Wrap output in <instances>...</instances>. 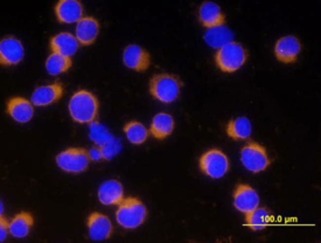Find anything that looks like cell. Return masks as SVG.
<instances>
[{"mask_svg": "<svg viewBox=\"0 0 321 243\" xmlns=\"http://www.w3.org/2000/svg\"><path fill=\"white\" fill-rule=\"evenodd\" d=\"M99 104L96 96L86 89H80L71 96L68 110L72 120L80 124H88L96 121Z\"/></svg>", "mask_w": 321, "mask_h": 243, "instance_id": "cell-1", "label": "cell"}, {"mask_svg": "<svg viewBox=\"0 0 321 243\" xmlns=\"http://www.w3.org/2000/svg\"><path fill=\"white\" fill-rule=\"evenodd\" d=\"M183 86V81L178 76L160 73L151 77L148 89L154 99L163 103L169 104L178 98Z\"/></svg>", "mask_w": 321, "mask_h": 243, "instance_id": "cell-2", "label": "cell"}, {"mask_svg": "<svg viewBox=\"0 0 321 243\" xmlns=\"http://www.w3.org/2000/svg\"><path fill=\"white\" fill-rule=\"evenodd\" d=\"M147 208L143 203L134 197L124 198L118 205L115 216L117 223L126 229H134L145 221Z\"/></svg>", "mask_w": 321, "mask_h": 243, "instance_id": "cell-3", "label": "cell"}, {"mask_svg": "<svg viewBox=\"0 0 321 243\" xmlns=\"http://www.w3.org/2000/svg\"><path fill=\"white\" fill-rule=\"evenodd\" d=\"M247 57V50L243 45L232 40L218 49L214 60L217 67L222 72L232 73L241 67Z\"/></svg>", "mask_w": 321, "mask_h": 243, "instance_id": "cell-4", "label": "cell"}, {"mask_svg": "<svg viewBox=\"0 0 321 243\" xmlns=\"http://www.w3.org/2000/svg\"><path fill=\"white\" fill-rule=\"evenodd\" d=\"M55 161L62 170L72 173L85 171L90 162L88 150L82 147H70L59 153Z\"/></svg>", "mask_w": 321, "mask_h": 243, "instance_id": "cell-5", "label": "cell"}, {"mask_svg": "<svg viewBox=\"0 0 321 243\" xmlns=\"http://www.w3.org/2000/svg\"><path fill=\"white\" fill-rule=\"evenodd\" d=\"M199 162L201 172L215 179L223 177L229 168L228 157L217 149H211L204 152L201 156Z\"/></svg>", "mask_w": 321, "mask_h": 243, "instance_id": "cell-6", "label": "cell"}, {"mask_svg": "<svg viewBox=\"0 0 321 243\" xmlns=\"http://www.w3.org/2000/svg\"><path fill=\"white\" fill-rule=\"evenodd\" d=\"M241 160L244 167L253 173L265 170L270 163L265 148L255 142H249L242 147Z\"/></svg>", "mask_w": 321, "mask_h": 243, "instance_id": "cell-7", "label": "cell"}, {"mask_svg": "<svg viewBox=\"0 0 321 243\" xmlns=\"http://www.w3.org/2000/svg\"><path fill=\"white\" fill-rule=\"evenodd\" d=\"M301 43L295 36L285 35L276 41L274 53L276 58L285 64L294 63L301 50Z\"/></svg>", "mask_w": 321, "mask_h": 243, "instance_id": "cell-8", "label": "cell"}, {"mask_svg": "<svg viewBox=\"0 0 321 243\" xmlns=\"http://www.w3.org/2000/svg\"><path fill=\"white\" fill-rule=\"evenodd\" d=\"M122 61L128 68L137 72H143L149 68L151 60L150 53L135 44L127 45L122 53Z\"/></svg>", "mask_w": 321, "mask_h": 243, "instance_id": "cell-9", "label": "cell"}, {"mask_svg": "<svg viewBox=\"0 0 321 243\" xmlns=\"http://www.w3.org/2000/svg\"><path fill=\"white\" fill-rule=\"evenodd\" d=\"M88 233L94 241H103L109 239L113 232L111 220L106 215L97 211L91 213L87 219Z\"/></svg>", "mask_w": 321, "mask_h": 243, "instance_id": "cell-10", "label": "cell"}, {"mask_svg": "<svg viewBox=\"0 0 321 243\" xmlns=\"http://www.w3.org/2000/svg\"><path fill=\"white\" fill-rule=\"evenodd\" d=\"M233 198L236 208L244 213L255 209L259 204L258 195L247 184H239L234 191Z\"/></svg>", "mask_w": 321, "mask_h": 243, "instance_id": "cell-11", "label": "cell"}, {"mask_svg": "<svg viewBox=\"0 0 321 243\" xmlns=\"http://www.w3.org/2000/svg\"><path fill=\"white\" fill-rule=\"evenodd\" d=\"M24 54L23 46L20 40L13 37L3 38L0 42V63L4 66L19 63Z\"/></svg>", "mask_w": 321, "mask_h": 243, "instance_id": "cell-12", "label": "cell"}, {"mask_svg": "<svg viewBox=\"0 0 321 243\" xmlns=\"http://www.w3.org/2000/svg\"><path fill=\"white\" fill-rule=\"evenodd\" d=\"M97 197L103 205L118 206L124 198L122 185L116 179L106 180L99 186Z\"/></svg>", "mask_w": 321, "mask_h": 243, "instance_id": "cell-13", "label": "cell"}, {"mask_svg": "<svg viewBox=\"0 0 321 243\" xmlns=\"http://www.w3.org/2000/svg\"><path fill=\"white\" fill-rule=\"evenodd\" d=\"M63 91V87L60 82L38 87L31 95V102L39 107L50 105L61 98Z\"/></svg>", "mask_w": 321, "mask_h": 243, "instance_id": "cell-14", "label": "cell"}, {"mask_svg": "<svg viewBox=\"0 0 321 243\" xmlns=\"http://www.w3.org/2000/svg\"><path fill=\"white\" fill-rule=\"evenodd\" d=\"M198 16L200 23L207 29L224 25L226 21L220 6L211 1H205L201 4Z\"/></svg>", "mask_w": 321, "mask_h": 243, "instance_id": "cell-15", "label": "cell"}, {"mask_svg": "<svg viewBox=\"0 0 321 243\" xmlns=\"http://www.w3.org/2000/svg\"><path fill=\"white\" fill-rule=\"evenodd\" d=\"M32 102L22 97L10 99L6 105L7 114L16 122L24 123L32 119L34 110Z\"/></svg>", "mask_w": 321, "mask_h": 243, "instance_id": "cell-16", "label": "cell"}, {"mask_svg": "<svg viewBox=\"0 0 321 243\" xmlns=\"http://www.w3.org/2000/svg\"><path fill=\"white\" fill-rule=\"evenodd\" d=\"M55 12L60 22L71 24L77 23L83 17V9L78 0H61L55 7Z\"/></svg>", "mask_w": 321, "mask_h": 243, "instance_id": "cell-17", "label": "cell"}, {"mask_svg": "<svg viewBox=\"0 0 321 243\" xmlns=\"http://www.w3.org/2000/svg\"><path fill=\"white\" fill-rule=\"evenodd\" d=\"M99 31V24L96 18L83 17L77 23L76 38L81 45L88 46L94 42Z\"/></svg>", "mask_w": 321, "mask_h": 243, "instance_id": "cell-18", "label": "cell"}, {"mask_svg": "<svg viewBox=\"0 0 321 243\" xmlns=\"http://www.w3.org/2000/svg\"><path fill=\"white\" fill-rule=\"evenodd\" d=\"M174 127L173 117L169 113L160 112L153 117L149 132L154 138L163 140L171 134Z\"/></svg>", "mask_w": 321, "mask_h": 243, "instance_id": "cell-19", "label": "cell"}, {"mask_svg": "<svg viewBox=\"0 0 321 243\" xmlns=\"http://www.w3.org/2000/svg\"><path fill=\"white\" fill-rule=\"evenodd\" d=\"M50 47L53 52L70 57L77 51L79 42L72 34L62 32L51 39Z\"/></svg>", "mask_w": 321, "mask_h": 243, "instance_id": "cell-20", "label": "cell"}, {"mask_svg": "<svg viewBox=\"0 0 321 243\" xmlns=\"http://www.w3.org/2000/svg\"><path fill=\"white\" fill-rule=\"evenodd\" d=\"M34 222L31 213L25 211L18 213L9 222V233L13 237L23 238L29 233Z\"/></svg>", "mask_w": 321, "mask_h": 243, "instance_id": "cell-21", "label": "cell"}, {"mask_svg": "<svg viewBox=\"0 0 321 243\" xmlns=\"http://www.w3.org/2000/svg\"><path fill=\"white\" fill-rule=\"evenodd\" d=\"M233 37V32L224 25L209 28L204 35L206 43L218 49L232 41Z\"/></svg>", "mask_w": 321, "mask_h": 243, "instance_id": "cell-22", "label": "cell"}, {"mask_svg": "<svg viewBox=\"0 0 321 243\" xmlns=\"http://www.w3.org/2000/svg\"><path fill=\"white\" fill-rule=\"evenodd\" d=\"M226 131L228 136L234 140H244L251 135V124L247 118L239 117L229 121Z\"/></svg>", "mask_w": 321, "mask_h": 243, "instance_id": "cell-23", "label": "cell"}, {"mask_svg": "<svg viewBox=\"0 0 321 243\" xmlns=\"http://www.w3.org/2000/svg\"><path fill=\"white\" fill-rule=\"evenodd\" d=\"M122 131L128 141L136 145L144 143L149 134V129L142 122L134 120L126 122Z\"/></svg>", "mask_w": 321, "mask_h": 243, "instance_id": "cell-24", "label": "cell"}, {"mask_svg": "<svg viewBox=\"0 0 321 243\" xmlns=\"http://www.w3.org/2000/svg\"><path fill=\"white\" fill-rule=\"evenodd\" d=\"M271 218L270 212L264 207H257L245 213L246 225L252 230L258 231L265 229Z\"/></svg>", "mask_w": 321, "mask_h": 243, "instance_id": "cell-25", "label": "cell"}, {"mask_svg": "<svg viewBox=\"0 0 321 243\" xmlns=\"http://www.w3.org/2000/svg\"><path fill=\"white\" fill-rule=\"evenodd\" d=\"M72 65L70 57L52 52L47 57L45 68L47 72L52 76H56L67 71Z\"/></svg>", "mask_w": 321, "mask_h": 243, "instance_id": "cell-26", "label": "cell"}, {"mask_svg": "<svg viewBox=\"0 0 321 243\" xmlns=\"http://www.w3.org/2000/svg\"><path fill=\"white\" fill-rule=\"evenodd\" d=\"M89 125V138L96 146L101 147L114 138L106 127L98 121Z\"/></svg>", "mask_w": 321, "mask_h": 243, "instance_id": "cell-27", "label": "cell"}, {"mask_svg": "<svg viewBox=\"0 0 321 243\" xmlns=\"http://www.w3.org/2000/svg\"><path fill=\"white\" fill-rule=\"evenodd\" d=\"M103 160H110L116 156L120 151L121 145L118 140L114 138L100 147Z\"/></svg>", "mask_w": 321, "mask_h": 243, "instance_id": "cell-28", "label": "cell"}, {"mask_svg": "<svg viewBox=\"0 0 321 243\" xmlns=\"http://www.w3.org/2000/svg\"><path fill=\"white\" fill-rule=\"evenodd\" d=\"M9 232V222L2 214L0 215V242H3Z\"/></svg>", "mask_w": 321, "mask_h": 243, "instance_id": "cell-29", "label": "cell"}, {"mask_svg": "<svg viewBox=\"0 0 321 243\" xmlns=\"http://www.w3.org/2000/svg\"><path fill=\"white\" fill-rule=\"evenodd\" d=\"M88 153L90 161L97 162L103 160L100 147L96 146L91 148L88 150Z\"/></svg>", "mask_w": 321, "mask_h": 243, "instance_id": "cell-30", "label": "cell"}, {"mask_svg": "<svg viewBox=\"0 0 321 243\" xmlns=\"http://www.w3.org/2000/svg\"><path fill=\"white\" fill-rule=\"evenodd\" d=\"M3 206H2V204L1 202L0 203V214H2V213L3 212Z\"/></svg>", "mask_w": 321, "mask_h": 243, "instance_id": "cell-31", "label": "cell"}]
</instances>
